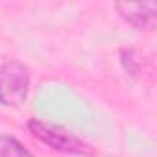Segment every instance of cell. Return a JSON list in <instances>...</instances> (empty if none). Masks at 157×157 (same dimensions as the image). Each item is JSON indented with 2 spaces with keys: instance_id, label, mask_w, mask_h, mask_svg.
<instances>
[{
  "instance_id": "obj_1",
  "label": "cell",
  "mask_w": 157,
  "mask_h": 157,
  "mask_svg": "<svg viewBox=\"0 0 157 157\" xmlns=\"http://www.w3.org/2000/svg\"><path fill=\"white\" fill-rule=\"evenodd\" d=\"M28 131L32 133L33 139H37L39 142H43L50 150L59 151L63 155L89 157V155L94 153V150L89 142H85L83 139L74 135L67 128H63L59 124H54V122H48V120L30 118L28 120Z\"/></svg>"
},
{
  "instance_id": "obj_2",
  "label": "cell",
  "mask_w": 157,
  "mask_h": 157,
  "mask_svg": "<svg viewBox=\"0 0 157 157\" xmlns=\"http://www.w3.org/2000/svg\"><path fill=\"white\" fill-rule=\"evenodd\" d=\"M32 85V70L22 61L11 59L0 65V105L19 107L26 102Z\"/></svg>"
},
{
  "instance_id": "obj_3",
  "label": "cell",
  "mask_w": 157,
  "mask_h": 157,
  "mask_svg": "<svg viewBox=\"0 0 157 157\" xmlns=\"http://www.w3.org/2000/svg\"><path fill=\"white\" fill-rule=\"evenodd\" d=\"M115 10L118 17L128 22L129 26L144 32L155 30L157 22V4L155 2H142V4H131V2H118L115 4Z\"/></svg>"
},
{
  "instance_id": "obj_4",
  "label": "cell",
  "mask_w": 157,
  "mask_h": 157,
  "mask_svg": "<svg viewBox=\"0 0 157 157\" xmlns=\"http://www.w3.org/2000/svg\"><path fill=\"white\" fill-rule=\"evenodd\" d=\"M0 157H37L30 151L17 137L13 135H0Z\"/></svg>"
},
{
  "instance_id": "obj_5",
  "label": "cell",
  "mask_w": 157,
  "mask_h": 157,
  "mask_svg": "<svg viewBox=\"0 0 157 157\" xmlns=\"http://www.w3.org/2000/svg\"><path fill=\"white\" fill-rule=\"evenodd\" d=\"M120 63L124 70L131 76H140L144 72V57L135 48H122L120 50Z\"/></svg>"
}]
</instances>
